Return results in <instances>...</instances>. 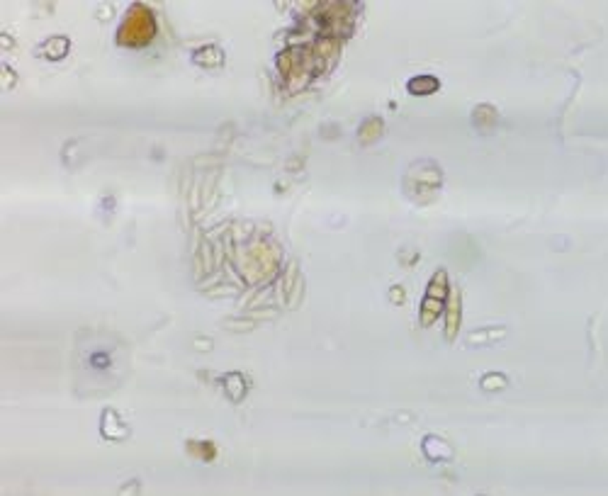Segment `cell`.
Returning a JSON list of instances; mask_svg holds the SVG:
<instances>
[{"label":"cell","mask_w":608,"mask_h":496,"mask_svg":"<svg viewBox=\"0 0 608 496\" xmlns=\"http://www.w3.org/2000/svg\"><path fill=\"white\" fill-rule=\"evenodd\" d=\"M153 35H156L153 13L141 3L131 5L127 18L119 25L117 42L122 44V47H144V44H149L153 40Z\"/></svg>","instance_id":"cell-1"},{"label":"cell","mask_w":608,"mask_h":496,"mask_svg":"<svg viewBox=\"0 0 608 496\" xmlns=\"http://www.w3.org/2000/svg\"><path fill=\"white\" fill-rule=\"evenodd\" d=\"M426 297H431V300H438V302H443V305H446V300H448V275L443 273V270H438V273L434 275L429 290H426Z\"/></svg>","instance_id":"cell-2"},{"label":"cell","mask_w":608,"mask_h":496,"mask_svg":"<svg viewBox=\"0 0 608 496\" xmlns=\"http://www.w3.org/2000/svg\"><path fill=\"white\" fill-rule=\"evenodd\" d=\"M441 309H443V302L431 300V297H424V305H421V324H424V326L434 324V319L441 314Z\"/></svg>","instance_id":"cell-3"},{"label":"cell","mask_w":608,"mask_h":496,"mask_svg":"<svg viewBox=\"0 0 608 496\" xmlns=\"http://www.w3.org/2000/svg\"><path fill=\"white\" fill-rule=\"evenodd\" d=\"M409 90H412L414 95H426V93L438 90V81L431 78V76H419V78L409 81Z\"/></svg>","instance_id":"cell-4"},{"label":"cell","mask_w":608,"mask_h":496,"mask_svg":"<svg viewBox=\"0 0 608 496\" xmlns=\"http://www.w3.org/2000/svg\"><path fill=\"white\" fill-rule=\"evenodd\" d=\"M458 326H460V300L453 297L451 300V309H448V329H446V336L453 338L458 333Z\"/></svg>","instance_id":"cell-5"},{"label":"cell","mask_w":608,"mask_h":496,"mask_svg":"<svg viewBox=\"0 0 608 496\" xmlns=\"http://www.w3.org/2000/svg\"><path fill=\"white\" fill-rule=\"evenodd\" d=\"M380 134H382V122L375 117V119H370V122L363 124V129H360V141H372Z\"/></svg>","instance_id":"cell-6"}]
</instances>
